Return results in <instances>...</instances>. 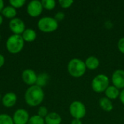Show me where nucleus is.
I'll use <instances>...</instances> for the list:
<instances>
[{
  "mask_svg": "<svg viewBox=\"0 0 124 124\" xmlns=\"http://www.w3.org/2000/svg\"><path fill=\"white\" fill-rule=\"evenodd\" d=\"M49 114L48 113V109L45 107V106H41L39 110H38V113L37 115L43 118H44L47 115Z\"/></svg>",
  "mask_w": 124,
  "mask_h": 124,
  "instance_id": "25",
  "label": "nucleus"
},
{
  "mask_svg": "<svg viewBox=\"0 0 124 124\" xmlns=\"http://www.w3.org/2000/svg\"><path fill=\"white\" fill-rule=\"evenodd\" d=\"M58 22L52 17H43L38 21V28L44 33H52L58 28Z\"/></svg>",
  "mask_w": 124,
  "mask_h": 124,
  "instance_id": "4",
  "label": "nucleus"
},
{
  "mask_svg": "<svg viewBox=\"0 0 124 124\" xmlns=\"http://www.w3.org/2000/svg\"><path fill=\"white\" fill-rule=\"evenodd\" d=\"M4 63H5V58L2 54H0V68L4 65Z\"/></svg>",
  "mask_w": 124,
  "mask_h": 124,
  "instance_id": "28",
  "label": "nucleus"
},
{
  "mask_svg": "<svg viewBox=\"0 0 124 124\" xmlns=\"http://www.w3.org/2000/svg\"><path fill=\"white\" fill-rule=\"evenodd\" d=\"M27 124H45V121L44 118L39 116L38 115H35L30 117Z\"/></svg>",
  "mask_w": 124,
  "mask_h": 124,
  "instance_id": "22",
  "label": "nucleus"
},
{
  "mask_svg": "<svg viewBox=\"0 0 124 124\" xmlns=\"http://www.w3.org/2000/svg\"><path fill=\"white\" fill-rule=\"evenodd\" d=\"M0 124H14L12 117L8 114H0Z\"/></svg>",
  "mask_w": 124,
  "mask_h": 124,
  "instance_id": "21",
  "label": "nucleus"
},
{
  "mask_svg": "<svg viewBox=\"0 0 124 124\" xmlns=\"http://www.w3.org/2000/svg\"><path fill=\"white\" fill-rule=\"evenodd\" d=\"M44 99V92L42 88L33 85L28 87L25 93V101L31 107H36L41 104Z\"/></svg>",
  "mask_w": 124,
  "mask_h": 124,
  "instance_id": "1",
  "label": "nucleus"
},
{
  "mask_svg": "<svg viewBox=\"0 0 124 124\" xmlns=\"http://www.w3.org/2000/svg\"><path fill=\"white\" fill-rule=\"evenodd\" d=\"M118 48L122 54H124V37H122L119 39L118 42Z\"/></svg>",
  "mask_w": 124,
  "mask_h": 124,
  "instance_id": "26",
  "label": "nucleus"
},
{
  "mask_svg": "<svg viewBox=\"0 0 124 124\" xmlns=\"http://www.w3.org/2000/svg\"><path fill=\"white\" fill-rule=\"evenodd\" d=\"M3 23V16L0 15V25Z\"/></svg>",
  "mask_w": 124,
  "mask_h": 124,
  "instance_id": "32",
  "label": "nucleus"
},
{
  "mask_svg": "<svg viewBox=\"0 0 124 124\" xmlns=\"http://www.w3.org/2000/svg\"><path fill=\"white\" fill-rule=\"evenodd\" d=\"M43 6L41 1L38 0H33L31 1L27 5V13L32 17H39L43 11Z\"/></svg>",
  "mask_w": 124,
  "mask_h": 124,
  "instance_id": "7",
  "label": "nucleus"
},
{
  "mask_svg": "<svg viewBox=\"0 0 124 124\" xmlns=\"http://www.w3.org/2000/svg\"><path fill=\"white\" fill-rule=\"evenodd\" d=\"M21 36L25 42H33L36 39V33L32 28H26Z\"/></svg>",
  "mask_w": 124,
  "mask_h": 124,
  "instance_id": "17",
  "label": "nucleus"
},
{
  "mask_svg": "<svg viewBox=\"0 0 124 124\" xmlns=\"http://www.w3.org/2000/svg\"><path fill=\"white\" fill-rule=\"evenodd\" d=\"M85 65L86 68L89 70H95L100 65V60L95 56H89L85 60Z\"/></svg>",
  "mask_w": 124,
  "mask_h": 124,
  "instance_id": "16",
  "label": "nucleus"
},
{
  "mask_svg": "<svg viewBox=\"0 0 124 124\" xmlns=\"http://www.w3.org/2000/svg\"><path fill=\"white\" fill-rule=\"evenodd\" d=\"M9 3L10 6H12L15 9H19L25 4L26 1L25 0H9Z\"/></svg>",
  "mask_w": 124,
  "mask_h": 124,
  "instance_id": "23",
  "label": "nucleus"
},
{
  "mask_svg": "<svg viewBox=\"0 0 124 124\" xmlns=\"http://www.w3.org/2000/svg\"><path fill=\"white\" fill-rule=\"evenodd\" d=\"M45 124H60L62 122L61 116L55 112L49 113V114L44 118Z\"/></svg>",
  "mask_w": 124,
  "mask_h": 124,
  "instance_id": "13",
  "label": "nucleus"
},
{
  "mask_svg": "<svg viewBox=\"0 0 124 124\" xmlns=\"http://www.w3.org/2000/svg\"><path fill=\"white\" fill-rule=\"evenodd\" d=\"M17 100V97L14 92H8L1 98L2 105L6 108H12L15 105Z\"/></svg>",
  "mask_w": 124,
  "mask_h": 124,
  "instance_id": "12",
  "label": "nucleus"
},
{
  "mask_svg": "<svg viewBox=\"0 0 124 124\" xmlns=\"http://www.w3.org/2000/svg\"><path fill=\"white\" fill-rule=\"evenodd\" d=\"M120 90L118 89H117L116 86H109L107 89L105 91V97L108 99H110V100H116L118 97H119L120 96Z\"/></svg>",
  "mask_w": 124,
  "mask_h": 124,
  "instance_id": "14",
  "label": "nucleus"
},
{
  "mask_svg": "<svg viewBox=\"0 0 124 124\" xmlns=\"http://www.w3.org/2000/svg\"><path fill=\"white\" fill-rule=\"evenodd\" d=\"M0 40H1V34H0Z\"/></svg>",
  "mask_w": 124,
  "mask_h": 124,
  "instance_id": "34",
  "label": "nucleus"
},
{
  "mask_svg": "<svg viewBox=\"0 0 124 124\" xmlns=\"http://www.w3.org/2000/svg\"><path fill=\"white\" fill-rule=\"evenodd\" d=\"M99 105L105 112H110L113 109V105L112 100L107 98L106 97H104L100 99Z\"/></svg>",
  "mask_w": 124,
  "mask_h": 124,
  "instance_id": "15",
  "label": "nucleus"
},
{
  "mask_svg": "<svg viewBox=\"0 0 124 124\" xmlns=\"http://www.w3.org/2000/svg\"><path fill=\"white\" fill-rule=\"evenodd\" d=\"M21 78L23 79V81L25 84L31 86L36 85L37 80V74L32 69H25L23 71Z\"/></svg>",
  "mask_w": 124,
  "mask_h": 124,
  "instance_id": "11",
  "label": "nucleus"
},
{
  "mask_svg": "<svg viewBox=\"0 0 124 124\" xmlns=\"http://www.w3.org/2000/svg\"><path fill=\"white\" fill-rule=\"evenodd\" d=\"M29 113L25 109L17 110L12 116L14 124H27L29 121Z\"/></svg>",
  "mask_w": 124,
  "mask_h": 124,
  "instance_id": "9",
  "label": "nucleus"
},
{
  "mask_svg": "<svg viewBox=\"0 0 124 124\" xmlns=\"http://www.w3.org/2000/svg\"><path fill=\"white\" fill-rule=\"evenodd\" d=\"M41 1L43 8L47 10H52L56 7V1L54 0H42Z\"/></svg>",
  "mask_w": 124,
  "mask_h": 124,
  "instance_id": "20",
  "label": "nucleus"
},
{
  "mask_svg": "<svg viewBox=\"0 0 124 124\" xmlns=\"http://www.w3.org/2000/svg\"><path fill=\"white\" fill-rule=\"evenodd\" d=\"M69 112L73 119L81 120L86 116V109L83 102L80 101H74L70 105Z\"/></svg>",
  "mask_w": 124,
  "mask_h": 124,
  "instance_id": "6",
  "label": "nucleus"
},
{
  "mask_svg": "<svg viewBox=\"0 0 124 124\" xmlns=\"http://www.w3.org/2000/svg\"><path fill=\"white\" fill-rule=\"evenodd\" d=\"M1 98H2V97H1V94H0V100H1Z\"/></svg>",
  "mask_w": 124,
  "mask_h": 124,
  "instance_id": "33",
  "label": "nucleus"
},
{
  "mask_svg": "<svg viewBox=\"0 0 124 124\" xmlns=\"http://www.w3.org/2000/svg\"><path fill=\"white\" fill-rule=\"evenodd\" d=\"M58 3L62 8L67 9L72 6V4H73V0H59Z\"/></svg>",
  "mask_w": 124,
  "mask_h": 124,
  "instance_id": "24",
  "label": "nucleus"
},
{
  "mask_svg": "<svg viewBox=\"0 0 124 124\" xmlns=\"http://www.w3.org/2000/svg\"><path fill=\"white\" fill-rule=\"evenodd\" d=\"M70 124H83V123H82L81 120H80V119H73L71 121Z\"/></svg>",
  "mask_w": 124,
  "mask_h": 124,
  "instance_id": "30",
  "label": "nucleus"
},
{
  "mask_svg": "<svg viewBox=\"0 0 124 124\" xmlns=\"http://www.w3.org/2000/svg\"><path fill=\"white\" fill-rule=\"evenodd\" d=\"M68 73L74 78L82 77L86 70L85 62L78 58H73L69 61L67 66Z\"/></svg>",
  "mask_w": 124,
  "mask_h": 124,
  "instance_id": "2",
  "label": "nucleus"
},
{
  "mask_svg": "<svg viewBox=\"0 0 124 124\" xmlns=\"http://www.w3.org/2000/svg\"><path fill=\"white\" fill-rule=\"evenodd\" d=\"M119 98H120V100H121V103L124 105V89H122V91L121 92Z\"/></svg>",
  "mask_w": 124,
  "mask_h": 124,
  "instance_id": "29",
  "label": "nucleus"
},
{
  "mask_svg": "<svg viewBox=\"0 0 124 124\" xmlns=\"http://www.w3.org/2000/svg\"><path fill=\"white\" fill-rule=\"evenodd\" d=\"M4 7V1L0 0V12H1Z\"/></svg>",
  "mask_w": 124,
  "mask_h": 124,
  "instance_id": "31",
  "label": "nucleus"
},
{
  "mask_svg": "<svg viewBox=\"0 0 124 124\" xmlns=\"http://www.w3.org/2000/svg\"><path fill=\"white\" fill-rule=\"evenodd\" d=\"M111 81L113 82V86H116L117 89H124V70L122 69L116 70L111 77Z\"/></svg>",
  "mask_w": 124,
  "mask_h": 124,
  "instance_id": "10",
  "label": "nucleus"
},
{
  "mask_svg": "<svg viewBox=\"0 0 124 124\" xmlns=\"http://www.w3.org/2000/svg\"><path fill=\"white\" fill-rule=\"evenodd\" d=\"M9 28L13 34L15 35H22L26 29L24 21L18 17L10 20L9 23Z\"/></svg>",
  "mask_w": 124,
  "mask_h": 124,
  "instance_id": "8",
  "label": "nucleus"
},
{
  "mask_svg": "<svg viewBox=\"0 0 124 124\" xmlns=\"http://www.w3.org/2000/svg\"><path fill=\"white\" fill-rule=\"evenodd\" d=\"M65 15L64 12H58L57 13L55 14V15H54V19L58 22V21L62 20L65 18Z\"/></svg>",
  "mask_w": 124,
  "mask_h": 124,
  "instance_id": "27",
  "label": "nucleus"
},
{
  "mask_svg": "<svg viewBox=\"0 0 124 124\" xmlns=\"http://www.w3.org/2000/svg\"><path fill=\"white\" fill-rule=\"evenodd\" d=\"M1 15H2V16L5 17L6 18L12 20L13 18H15V17L17 15V10H16V9H15L14 7H12L10 5L6 6L2 9Z\"/></svg>",
  "mask_w": 124,
  "mask_h": 124,
  "instance_id": "18",
  "label": "nucleus"
},
{
  "mask_svg": "<svg viewBox=\"0 0 124 124\" xmlns=\"http://www.w3.org/2000/svg\"><path fill=\"white\" fill-rule=\"evenodd\" d=\"M109 78L103 73L97 75L92 81V88L97 93L105 92L107 88L110 86Z\"/></svg>",
  "mask_w": 124,
  "mask_h": 124,
  "instance_id": "5",
  "label": "nucleus"
},
{
  "mask_svg": "<svg viewBox=\"0 0 124 124\" xmlns=\"http://www.w3.org/2000/svg\"><path fill=\"white\" fill-rule=\"evenodd\" d=\"M49 74H47L46 73H41L37 75V80H36V85L42 88L46 85V84L49 81Z\"/></svg>",
  "mask_w": 124,
  "mask_h": 124,
  "instance_id": "19",
  "label": "nucleus"
},
{
  "mask_svg": "<svg viewBox=\"0 0 124 124\" xmlns=\"http://www.w3.org/2000/svg\"><path fill=\"white\" fill-rule=\"evenodd\" d=\"M25 41L21 35L13 34L10 36L6 41L7 50L13 54L20 52L24 47Z\"/></svg>",
  "mask_w": 124,
  "mask_h": 124,
  "instance_id": "3",
  "label": "nucleus"
}]
</instances>
